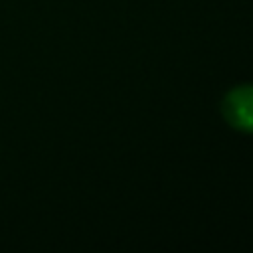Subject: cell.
Masks as SVG:
<instances>
[{
  "label": "cell",
  "instance_id": "6da1fadb",
  "mask_svg": "<svg viewBox=\"0 0 253 253\" xmlns=\"http://www.w3.org/2000/svg\"><path fill=\"white\" fill-rule=\"evenodd\" d=\"M221 113L231 126L253 132V85H241L229 91L221 103Z\"/></svg>",
  "mask_w": 253,
  "mask_h": 253
}]
</instances>
